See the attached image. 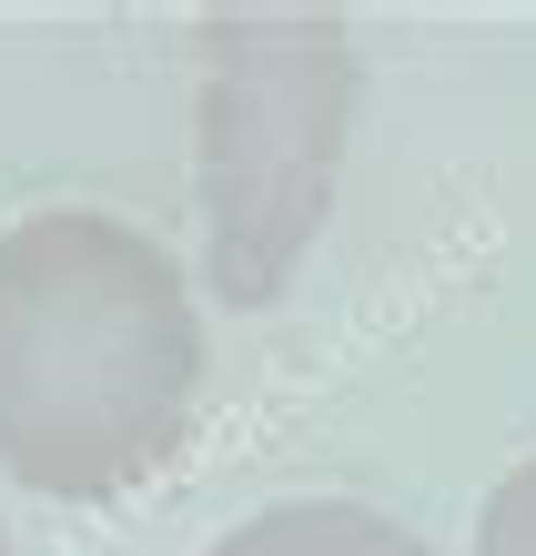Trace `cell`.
Wrapping results in <instances>:
<instances>
[{"label":"cell","instance_id":"cell-1","mask_svg":"<svg viewBox=\"0 0 536 556\" xmlns=\"http://www.w3.org/2000/svg\"><path fill=\"white\" fill-rule=\"evenodd\" d=\"M203 314L142 223L41 203L0 233V476L102 506L183 445Z\"/></svg>","mask_w":536,"mask_h":556},{"label":"cell","instance_id":"cell-2","mask_svg":"<svg viewBox=\"0 0 536 556\" xmlns=\"http://www.w3.org/2000/svg\"><path fill=\"white\" fill-rule=\"evenodd\" d=\"M354 41L324 11H213L192 30V213L213 304L263 314L334 213Z\"/></svg>","mask_w":536,"mask_h":556},{"label":"cell","instance_id":"cell-3","mask_svg":"<svg viewBox=\"0 0 536 556\" xmlns=\"http://www.w3.org/2000/svg\"><path fill=\"white\" fill-rule=\"evenodd\" d=\"M203 556H425V536L354 496H284V506H253L244 527H223Z\"/></svg>","mask_w":536,"mask_h":556},{"label":"cell","instance_id":"cell-4","mask_svg":"<svg viewBox=\"0 0 536 556\" xmlns=\"http://www.w3.org/2000/svg\"><path fill=\"white\" fill-rule=\"evenodd\" d=\"M476 556H536V455L486 485V506H476Z\"/></svg>","mask_w":536,"mask_h":556},{"label":"cell","instance_id":"cell-5","mask_svg":"<svg viewBox=\"0 0 536 556\" xmlns=\"http://www.w3.org/2000/svg\"><path fill=\"white\" fill-rule=\"evenodd\" d=\"M0 556H11V536H0Z\"/></svg>","mask_w":536,"mask_h":556}]
</instances>
